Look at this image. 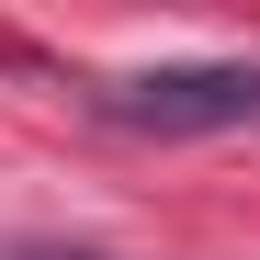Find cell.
<instances>
[{
    "mask_svg": "<svg viewBox=\"0 0 260 260\" xmlns=\"http://www.w3.org/2000/svg\"><path fill=\"white\" fill-rule=\"evenodd\" d=\"M91 124H113V136H249L260 124V68L249 57H181V68L102 79Z\"/></svg>",
    "mask_w": 260,
    "mask_h": 260,
    "instance_id": "obj_1",
    "label": "cell"
},
{
    "mask_svg": "<svg viewBox=\"0 0 260 260\" xmlns=\"http://www.w3.org/2000/svg\"><path fill=\"white\" fill-rule=\"evenodd\" d=\"M0 260H91V249H46V238H12Z\"/></svg>",
    "mask_w": 260,
    "mask_h": 260,
    "instance_id": "obj_2",
    "label": "cell"
}]
</instances>
